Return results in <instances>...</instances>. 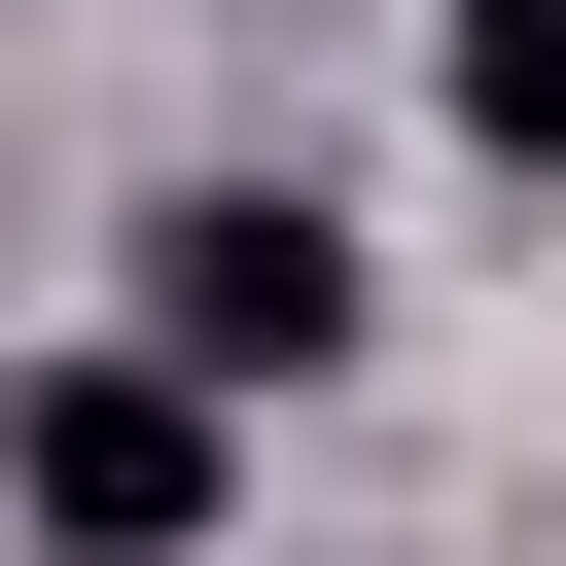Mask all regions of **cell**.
<instances>
[{"label": "cell", "mask_w": 566, "mask_h": 566, "mask_svg": "<svg viewBox=\"0 0 566 566\" xmlns=\"http://www.w3.org/2000/svg\"><path fill=\"white\" fill-rule=\"evenodd\" d=\"M212 495H248V389H177V354H35L0 389V531L35 566H212Z\"/></svg>", "instance_id": "cell-1"}, {"label": "cell", "mask_w": 566, "mask_h": 566, "mask_svg": "<svg viewBox=\"0 0 566 566\" xmlns=\"http://www.w3.org/2000/svg\"><path fill=\"white\" fill-rule=\"evenodd\" d=\"M142 354H177V389H318V354H354V212H318V177H177V212H142Z\"/></svg>", "instance_id": "cell-2"}, {"label": "cell", "mask_w": 566, "mask_h": 566, "mask_svg": "<svg viewBox=\"0 0 566 566\" xmlns=\"http://www.w3.org/2000/svg\"><path fill=\"white\" fill-rule=\"evenodd\" d=\"M460 142H495V177H566V0H460Z\"/></svg>", "instance_id": "cell-3"}]
</instances>
